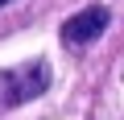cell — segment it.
Listing matches in <instances>:
<instances>
[{
  "mask_svg": "<svg viewBox=\"0 0 124 120\" xmlns=\"http://www.w3.org/2000/svg\"><path fill=\"white\" fill-rule=\"evenodd\" d=\"M0 4H8V0H0Z\"/></svg>",
  "mask_w": 124,
  "mask_h": 120,
  "instance_id": "obj_3",
  "label": "cell"
},
{
  "mask_svg": "<svg viewBox=\"0 0 124 120\" xmlns=\"http://www.w3.org/2000/svg\"><path fill=\"white\" fill-rule=\"evenodd\" d=\"M41 91H50V62L46 58H29L21 66L0 71V104H29Z\"/></svg>",
  "mask_w": 124,
  "mask_h": 120,
  "instance_id": "obj_1",
  "label": "cell"
},
{
  "mask_svg": "<svg viewBox=\"0 0 124 120\" xmlns=\"http://www.w3.org/2000/svg\"><path fill=\"white\" fill-rule=\"evenodd\" d=\"M108 21H112V13H108L103 4H87V8H79L75 17H66V25H62V46H70V50L91 46V41L108 29Z\"/></svg>",
  "mask_w": 124,
  "mask_h": 120,
  "instance_id": "obj_2",
  "label": "cell"
}]
</instances>
